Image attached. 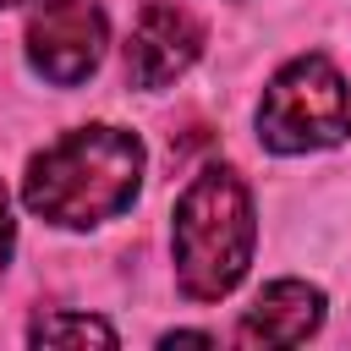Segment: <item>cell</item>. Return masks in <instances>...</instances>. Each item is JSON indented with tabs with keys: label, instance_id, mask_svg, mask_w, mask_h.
<instances>
[{
	"label": "cell",
	"instance_id": "1",
	"mask_svg": "<svg viewBox=\"0 0 351 351\" xmlns=\"http://www.w3.org/2000/svg\"><path fill=\"white\" fill-rule=\"evenodd\" d=\"M143 186V143L126 126H77L44 154L27 159L22 176V203L60 225V230H88L132 208Z\"/></svg>",
	"mask_w": 351,
	"mask_h": 351
},
{
	"label": "cell",
	"instance_id": "2",
	"mask_svg": "<svg viewBox=\"0 0 351 351\" xmlns=\"http://www.w3.org/2000/svg\"><path fill=\"white\" fill-rule=\"evenodd\" d=\"M252 241H258V219H252L247 181L225 165L192 176V186L176 197V230H170L181 291L192 302L230 296L252 263Z\"/></svg>",
	"mask_w": 351,
	"mask_h": 351
},
{
	"label": "cell",
	"instance_id": "3",
	"mask_svg": "<svg viewBox=\"0 0 351 351\" xmlns=\"http://www.w3.org/2000/svg\"><path fill=\"white\" fill-rule=\"evenodd\" d=\"M351 137L346 77L324 55H296L280 66L258 99V143L274 154H313Z\"/></svg>",
	"mask_w": 351,
	"mask_h": 351
},
{
	"label": "cell",
	"instance_id": "4",
	"mask_svg": "<svg viewBox=\"0 0 351 351\" xmlns=\"http://www.w3.org/2000/svg\"><path fill=\"white\" fill-rule=\"evenodd\" d=\"M104 44L110 22L99 0H38L27 16V66L55 88H77L82 77H93Z\"/></svg>",
	"mask_w": 351,
	"mask_h": 351
},
{
	"label": "cell",
	"instance_id": "5",
	"mask_svg": "<svg viewBox=\"0 0 351 351\" xmlns=\"http://www.w3.org/2000/svg\"><path fill=\"white\" fill-rule=\"evenodd\" d=\"M203 55V22L170 0H148L132 44H126V82L132 88H170L176 77L192 71V60Z\"/></svg>",
	"mask_w": 351,
	"mask_h": 351
},
{
	"label": "cell",
	"instance_id": "6",
	"mask_svg": "<svg viewBox=\"0 0 351 351\" xmlns=\"http://www.w3.org/2000/svg\"><path fill=\"white\" fill-rule=\"evenodd\" d=\"M318 324H324V291L307 280H274L241 313L236 346H302Z\"/></svg>",
	"mask_w": 351,
	"mask_h": 351
},
{
	"label": "cell",
	"instance_id": "7",
	"mask_svg": "<svg viewBox=\"0 0 351 351\" xmlns=\"http://www.w3.org/2000/svg\"><path fill=\"white\" fill-rule=\"evenodd\" d=\"M27 346H115V329L93 313H44L33 318Z\"/></svg>",
	"mask_w": 351,
	"mask_h": 351
},
{
	"label": "cell",
	"instance_id": "8",
	"mask_svg": "<svg viewBox=\"0 0 351 351\" xmlns=\"http://www.w3.org/2000/svg\"><path fill=\"white\" fill-rule=\"evenodd\" d=\"M11 247H16V219H11V197H5V186H0V274H5V263H11Z\"/></svg>",
	"mask_w": 351,
	"mask_h": 351
},
{
	"label": "cell",
	"instance_id": "9",
	"mask_svg": "<svg viewBox=\"0 0 351 351\" xmlns=\"http://www.w3.org/2000/svg\"><path fill=\"white\" fill-rule=\"evenodd\" d=\"M159 346H214V335H203V329H176V335H165Z\"/></svg>",
	"mask_w": 351,
	"mask_h": 351
},
{
	"label": "cell",
	"instance_id": "10",
	"mask_svg": "<svg viewBox=\"0 0 351 351\" xmlns=\"http://www.w3.org/2000/svg\"><path fill=\"white\" fill-rule=\"evenodd\" d=\"M0 5H16V0H0Z\"/></svg>",
	"mask_w": 351,
	"mask_h": 351
}]
</instances>
